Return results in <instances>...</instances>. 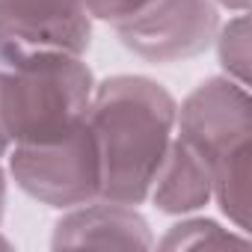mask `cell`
Segmentation results:
<instances>
[{"label":"cell","mask_w":252,"mask_h":252,"mask_svg":"<svg viewBox=\"0 0 252 252\" xmlns=\"http://www.w3.org/2000/svg\"><path fill=\"white\" fill-rule=\"evenodd\" d=\"M172 92L143 74L95 83L86 125L101 155V199L143 205L175 137Z\"/></svg>","instance_id":"1"},{"label":"cell","mask_w":252,"mask_h":252,"mask_svg":"<svg viewBox=\"0 0 252 252\" xmlns=\"http://www.w3.org/2000/svg\"><path fill=\"white\" fill-rule=\"evenodd\" d=\"M95 92L83 57H39L3 68L0 116L12 146H45L86 125Z\"/></svg>","instance_id":"2"},{"label":"cell","mask_w":252,"mask_h":252,"mask_svg":"<svg viewBox=\"0 0 252 252\" xmlns=\"http://www.w3.org/2000/svg\"><path fill=\"white\" fill-rule=\"evenodd\" d=\"M9 175L39 205L68 211L101 199V155L89 125L45 146H12Z\"/></svg>","instance_id":"3"},{"label":"cell","mask_w":252,"mask_h":252,"mask_svg":"<svg viewBox=\"0 0 252 252\" xmlns=\"http://www.w3.org/2000/svg\"><path fill=\"white\" fill-rule=\"evenodd\" d=\"M92 15L83 0H0V63L6 68L39 57H83Z\"/></svg>","instance_id":"4"},{"label":"cell","mask_w":252,"mask_h":252,"mask_svg":"<svg viewBox=\"0 0 252 252\" xmlns=\"http://www.w3.org/2000/svg\"><path fill=\"white\" fill-rule=\"evenodd\" d=\"M119 42L149 63H184L205 54L220 30L214 0H152L149 6L113 24Z\"/></svg>","instance_id":"5"},{"label":"cell","mask_w":252,"mask_h":252,"mask_svg":"<svg viewBox=\"0 0 252 252\" xmlns=\"http://www.w3.org/2000/svg\"><path fill=\"white\" fill-rule=\"evenodd\" d=\"M175 137L214 169L252 137L249 86H240L231 77L202 80L175 113Z\"/></svg>","instance_id":"6"},{"label":"cell","mask_w":252,"mask_h":252,"mask_svg":"<svg viewBox=\"0 0 252 252\" xmlns=\"http://www.w3.org/2000/svg\"><path fill=\"white\" fill-rule=\"evenodd\" d=\"M54 249H152L155 234L146 217L134 205H122L110 199H92L86 205L68 208L51 237Z\"/></svg>","instance_id":"7"},{"label":"cell","mask_w":252,"mask_h":252,"mask_svg":"<svg viewBox=\"0 0 252 252\" xmlns=\"http://www.w3.org/2000/svg\"><path fill=\"white\" fill-rule=\"evenodd\" d=\"M149 199L155 202V208L160 214H193L199 208H205L214 199V178H211V166L178 137H172L166 158L152 181Z\"/></svg>","instance_id":"8"},{"label":"cell","mask_w":252,"mask_h":252,"mask_svg":"<svg viewBox=\"0 0 252 252\" xmlns=\"http://www.w3.org/2000/svg\"><path fill=\"white\" fill-rule=\"evenodd\" d=\"M249 155L252 146H240L231 155H225L214 169V199L220 211L234 222V228L249 231Z\"/></svg>","instance_id":"9"},{"label":"cell","mask_w":252,"mask_h":252,"mask_svg":"<svg viewBox=\"0 0 252 252\" xmlns=\"http://www.w3.org/2000/svg\"><path fill=\"white\" fill-rule=\"evenodd\" d=\"M214 45H217V57H220L225 77L237 80L240 86H249V18L246 12H234L228 24H220Z\"/></svg>","instance_id":"10"},{"label":"cell","mask_w":252,"mask_h":252,"mask_svg":"<svg viewBox=\"0 0 252 252\" xmlns=\"http://www.w3.org/2000/svg\"><path fill=\"white\" fill-rule=\"evenodd\" d=\"M163 249H199V246H246L243 234H234L222 228L214 220H181L172 225L160 240H155Z\"/></svg>","instance_id":"11"},{"label":"cell","mask_w":252,"mask_h":252,"mask_svg":"<svg viewBox=\"0 0 252 252\" xmlns=\"http://www.w3.org/2000/svg\"><path fill=\"white\" fill-rule=\"evenodd\" d=\"M92 21H107L110 27L131 18L134 12H140L143 6H149L152 0H83Z\"/></svg>","instance_id":"12"},{"label":"cell","mask_w":252,"mask_h":252,"mask_svg":"<svg viewBox=\"0 0 252 252\" xmlns=\"http://www.w3.org/2000/svg\"><path fill=\"white\" fill-rule=\"evenodd\" d=\"M3 214H6V169L0 166V222H3ZM0 246H9V240L0 237Z\"/></svg>","instance_id":"13"},{"label":"cell","mask_w":252,"mask_h":252,"mask_svg":"<svg viewBox=\"0 0 252 252\" xmlns=\"http://www.w3.org/2000/svg\"><path fill=\"white\" fill-rule=\"evenodd\" d=\"M214 3L228 12H249V0H214Z\"/></svg>","instance_id":"14"},{"label":"cell","mask_w":252,"mask_h":252,"mask_svg":"<svg viewBox=\"0 0 252 252\" xmlns=\"http://www.w3.org/2000/svg\"><path fill=\"white\" fill-rule=\"evenodd\" d=\"M0 80H3V68H0ZM9 149H12V143H9L6 128H3V116H0V158H6V155H9Z\"/></svg>","instance_id":"15"}]
</instances>
